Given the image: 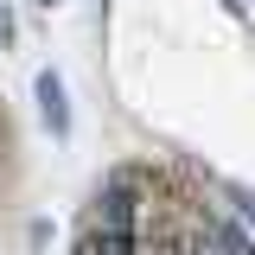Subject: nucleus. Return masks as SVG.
I'll return each instance as SVG.
<instances>
[{
    "instance_id": "1",
    "label": "nucleus",
    "mask_w": 255,
    "mask_h": 255,
    "mask_svg": "<svg viewBox=\"0 0 255 255\" xmlns=\"http://www.w3.org/2000/svg\"><path fill=\"white\" fill-rule=\"evenodd\" d=\"M32 96H38V115H45V128L51 134H70V102H64V83H58V70H38V83H32Z\"/></svg>"
},
{
    "instance_id": "3",
    "label": "nucleus",
    "mask_w": 255,
    "mask_h": 255,
    "mask_svg": "<svg viewBox=\"0 0 255 255\" xmlns=\"http://www.w3.org/2000/svg\"><path fill=\"white\" fill-rule=\"evenodd\" d=\"M223 6H230V13H243V0H223Z\"/></svg>"
},
{
    "instance_id": "4",
    "label": "nucleus",
    "mask_w": 255,
    "mask_h": 255,
    "mask_svg": "<svg viewBox=\"0 0 255 255\" xmlns=\"http://www.w3.org/2000/svg\"><path fill=\"white\" fill-rule=\"evenodd\" d=\"M32 6H58V0H32Z\"/></svg>"
},
{
    "instance_id": "2",
    "label": "nucleus",
    "mask_w": 255,
    "mask_h": 255,
    "mask_svg": "<svg viewBox=\"0 0 255 255\" xmlns=\"http://www.w3.org/2000/svg\"><path fill=\"white\" fill-rule=\"evenodd\" d=\"M0 45H13V13L0 6Z\"/></svg>"
}]
</instances>
